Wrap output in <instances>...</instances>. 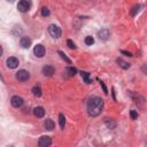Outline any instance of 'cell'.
<instances>
[{"instance_id": "1", "label": "cell", "mask_w": 147, "mask_h": 147, "mask_svg": "<svg viewBox=\"0 0 147 147\" xmlns=\"http://www.w3.org/2000/svg\"><path fill=\"white\" fill-rule=\"evenodd\" d=\"M103 108V100L99 96H92L87 101V113L90 116H98Z\"/></svg>"}, {"instance_id": "2", "label": "cell", "mask_w": 147, "mask_h": 147, "mask_svg": "<svg viewBox=\"0 0 147 147\" xmlns=\"http://www.w3.org/2000/svg\"><path fill=\"white\" fill-rule=\"evenodd\" d=\"M48 33L53 37V38H59V37H61V29L57 26V25H55V24H51L49 26H48Z\"/></svg>"}, {"instance_id": "3", "label": "cell", "mask_w": 147, "mask_h": 147, "mask_svg": "<svg viewBox=\"0 0 147 147\" xmlns=\"http://www.w3.org/2000/svg\"><path fill=\"white\" fill-rule=\"evenodd\" d=\"M15 77H16V79L20 80V82H26V80L30 78V74H29L26 70L22 69V70H18V71L16 72Z\"/></svg>"}, {"instance_id": "4", "label": "cell", "mask_w": 147, "mask_h": 147, "mask_svg": "<svg viewBox=\"0 0 147 147\" xmlns=\"http://www.w3.org/2000/svg\"><path fill=\"white\" fill-rule=\"evenodd\" d=\"M51 144H52V139L48 136H42L38 140V146L39 147H49Z\"/></svg>"}, {"instance_id": "5", "label": "cell", "mask_w": 147, "mask_h": 147, "mask_svg": "<svg viewBox=\"0 0 147 147\" xmlns=\"http://www.w3.org/2000/svg\"><path fill=\"white\" fill-rule=\"evenodd\" d=\"M6 63H7V67L10 68V69H15V68H17L18 64H20L18 59H16L15 56H10V57H8L7 61H6Z\"/></svg>"}, {"instance_id": "6", "label": "cell", "mask_w": 147, "mask_h": 147, "mask_svg": "<svg viewBox=\"0 0 147 147\" xmlns=\"http://www.w3.org/2000/svg\"><path fill=\"white\" fill-rule=\"evenodd\" d=\"M23 99L21 98V96H18V95H14V96H11V99H10V103H11V106L13 107H15V108H20L22 105H23Z\"/></svg>"}, {"instance_id": "7", "label": "cell", "mask_w": 147, "mask_h": 147, "mask_svg": "<svg viewBox=\"0 0 147 147\" xmlns=\"http://www.w3.org/2000/svg\"><path fill=\"white\" fill-rule=\"evenodd\" d=\"M17 9L21 11V13H25L30 9V2L25 1V0H22L17 3Z\"/></svg>"}, {"instance_id": "8", "label": "cell", "mask_w": 147, "mask_h": 147, "mask_svg": "<svg viewBox=\"0 0 147 147\" xmlns=\"http://www.w3.org/2000/svg\"><path fill=\"white\" fill-rule=\"evenodd\" d=\"M33 53H34V55H36L37 57H42V56L45 55V47H44L42 45L38 44V45L34 46V48H33Z\"/></svg>"}, {"instance_id": "9", "label": "cell", "mask_w": 147, "mask_h": 147, "mask_svg": "<svg viewBox=\"0 0 147 147\" xmlns=\"http://www.w3.org/2000/svg\"><path fill=\"white\" fill-rule=\"evenodd\" d=\"M110 33H109V30L108 29H101L99 32H98V37L102 40H107L109 38Z\"/></svg>"}, {"instance_id": "10", "label": "cell", "mask_w": 147, "mask_h": 147, "mask_svg": "<svg viewBox=\"0 0 147 147\" xmlns=\"http://www.w3.org/2000/svg\"><path fill=\"white\" fill-rule=\"evenodd\" d=\"M55 72V69H54V67H52V65H45L44 68H42V74L45 75V76H52L53 74Z\"/></svg>"}, {"instance_id": "11", "label": "cell", "mask_w": 147, "mask_h": 147, "mask_svg": "<svg viewBox=\"0 0 147 147\" xmlns=\"http://www.w3.org/2000/svg\"><path fill=\"white\" fill-rule=\"evenodd\" d=\"M21 46L23 47V48H29L30 47V45H31V39L29 38V37H22L21 38Z\"/></svg>"}, {"instance_id": "12", "label": "cell", "mask_w": 147, "mask_h": 147, "mask_svg": "<svg viewBox=\"0 0 147 147\" xmlns=\"http://www.w3.org/2000/svg\"><path fill=\"white\" fill-rule=\"evenodd\" d=\"M33 114H34L36 117L41 118V117H44V115H45V109H44L42 107H36V108L33 109Z\"/></svg>"}, {"instance_id": "13", "label": "cell", "mask_w": 147, "mask_h": 147, "mask_svg": "<svg viewBox=\"0 0 147 147\" xmlns=\"http://www.w3.org/2000/svg\"><path fill=\"white\" fill-rule=\"evenodd\" d=\"M44 126H45V129H46V130H48V131H52V130H54V127H55V124H54L53 119H51V118H47V119L45 121V123H44Z\"/></svg>"}, {"instance_id": "14", "label": "cell", "mask_w": 147, "mask_h": 147, "mask_svg": "<svg viewBox=\"0 0 147 147\" xmlns=\"http://www.w3.org/2000/svg\"><path fill=\"white\" fill-rule=\"evenodd\" d=\"M116 62H117V64H118L121 68H123V69H129V68H130V63H127V62L124 61L123 59H117Z\"/></svg>"}, {"instance_id": "15", "label": "cell", "mask_w": 147, "mask_h": 147, "mask_svg": "<svg viewBox=\"0 0 147 147\" xmlns=\"http://www.w3.org/2000/svg\"><path fill=\"white\" fill-rule=\"evenodd\" d=\"M32 93H33V95L34 96H40L41 95V88L39 87V86H34L33 88H32Z\"/></svg>"}, {"instance_id": "16", "label": "cell", "mask_w": 147, "mask_h": 147, "mask_svg": "<svg viewBox=\"0 0 147 147\" xmlns=\"http://www.w3.org/2000/svg\"><path fill=\"white\" fill-rule=\"evenodd\" d=\"M65 72H67L69 76H75L76 72H77V70H76L74 67H68V68L65 69Z\"/></svg>"}, {"instance_id": "17", "label": "cell", "mask_w": 147, "mask_h": 147, "mask_svg": "<svg viewBox=\"0 0 147 147\" xmlns=\"http://www.w3.org/2000/svg\"><path fill=\"white\" fill-rule=\"evenodd\" d=\"M59 122H60V126H61V129H63L64 125H65V117H64L63 114H60V115H59Z\"/></svg>"}, {"instance_id": "18", "label": "cell", "mask_w": 147, "mask_h": 147, "mask_svg": "<svg viewBox=\"0 0 147 147\" xmlns=\"http://www.w3.org/2000/svg\"><path fill=\"white\" fill-rule=\"evenodd\" d=\"M80 75H82V77H83V79L85 80V83H86V84H90V83H91V79H90V77H88V74H87V72L82 71V72H80Z\"/></svg>"}, {"instance_id": "19", "label": "cell", "mask_w": 147, "mask_h": 147, "mask_svg": "<svg viewBox=\"0 0 147 147\" xmlns=\"http://www.w3.org/2000/svg\"><path fill=\"white\" fill-rule=\"evenodd\" d=\"M85 44H86L87 46H92V45L94 44V39H93V37L87 36V37L85 38Z\"/></svg>"}, {"instance_id": "20", "label": "cell", "mask_w": 147, "mask_h": 147, "mask_svg": "<svg viewBox=\"0 0 147 147\" xmlns=\"http://www.w3.org/2000/svg\"><path fill=\"white\" fill-rule=\"evenodd\" d=\"M106 125L109 127V129H115V126H116V122H114V121H109V119H107L106 121Z\"/></svg>"}, {"instance_id": "21", "label": "cell", "mask_w": 147, "mask_h": 147, "mask_svg": "<svg viewBox=\"0 0 147 147\" xmlns=\"http://www.w3.org/2000/svg\"><path fill=\"white\" fill-rule=\"evenodd\" d=\"M57 53H59V55H60V56H61V57H62V59H63V60H64V61H65L67 63H69V64L71 63V61H70V59H68V57H67V55H65V54H64L63 52H61V51H59Z\"/></svg>"}, {"instance_id": "22", "label": "cell", "mask_w": 147, "mask_h": 147, "mask_svg": "<svg viewBox=\"0 0 147 147\" xmlns=\"http://www.w3.org/2000/svg\"><path fill=\"white\" fill-rule=\"evenodd\" d=\"M41 15H42L44 17L48 16V15H49V9H48L47 7H44V8L41 9Z\"/></svg>"}, {"instance_id": "23", "label": "cell", "mask_w": 147, "mask_h": 147, "mask_svg": "<svg viewBox=\"0 0 147 147\" xmlns=\"http://www.w3.org/2000/svg\"><path fill=\"white\" fill-rule=\"evenodd\" d=\"M67 44H68V46H69V48H71V49H76V45H75V42L72 41V40H67Z\"/></svg>"}, {"instance_id": "24", "label": "cell", "mask_w": 147, "mask_h": 147, "mask_svg": "<svg viewBox=\"0 0 147 147\" xmlns=\"http://www.w3.org/2000/svg\"><path fill=\"white\" fill-rule=\"evenodd\" d=\"M130 115H131V118H132V119H136V118L138 117V113H137L136 110H131V111H130Z\"/></svg>"}, {"instance_id": "25", "label": "cell", "mask_w": 147, "mask_h": 147, "mask_svg": "<svg viewBox=\"0 0 147 147\" xmlns=\"http://www.w3.org/2000/svg\"><path fill=\"white\" fill-rule=\"evenodd\" d=\"M139 8H140L139 5H138V6H134V7H133V10H132V15H136L137 11H139Z\"/></svg>"}, {"instance_id": "26", "label": "cell", "mask_w": 147, "mask_h": 147, "mask_svg": "<svg viewBox=\"0 0 147 147\" xmlns=\"http://www.w3.org/2000/svg\"><path fill=\"white\" fill-rule=\"evenodd\" d=\"M141 70H142V72L147 74V63H146V64H144V65L141 67Z\"/></svg>"}, {"instance_id": "27", "label": "cell", "mask_w": 147, "mask_h": 147, "mask_svg": "<svg viewBox=\"0 0 147 147\" xmlns=\"http://www.w3.org/2000/svg\"><path fill=\"white\" fill-rule=\"evenodd\" d=\"M100 84H101V86H102V88H103V92L107 94L108 93V91H107V88H106V86H105V84H103V82H100Z\"/></svg>"}, {"instance_id": "28", "label": "cell", "mask_w": 147, "mask_h": 147, "mask_svg": "<svg viewBox=\"0 0 147 147\" xmlns=\"http://www.w3.org/2000/svg\"><path fill=\"white\" fill-rule=\"evenodd\" d=\"M121 53H122V54H125V55H127V56H132V54H131L130 52H126V51H121Z\"/></svg>"}, {"instance_id": "29", "label": "cell", "mask_w": 147, "mask_h": 147, "mask_svg": "<svg viewBox=\"0 0 147 147\" xmlns=\"http://www.w3.org/2000/svg\"><path fill=\"white\" fill-rule=\"evenodd\" d=\"M9 147H13V146H9Z\"/></svg>"}]
</instances>
